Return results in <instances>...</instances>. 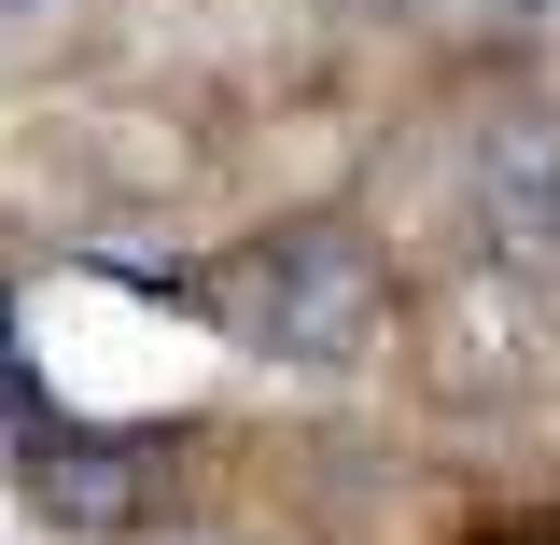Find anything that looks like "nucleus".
Listing matches in <instances>:
<instances>
[{
  "mask_svg": "<svg viewBox=\"0 0 560 545\" xmlns=\"http://www.w3.org/2000/svg\"><path fill=\"white\" fill-rule=\"evenodd\" d=\"M238 336L280 349V364H350V349L378 336V308H393V266L350 238V224H280L267 252H238Z\"/></svg>",
  "mask_w": 560,
  "mask_h": 545,
  "instance_id": "f257e3e1",
  "label": "nucleus"
},
{
  "mask_svg": "<svg viewBox=\"0 0 560 545\" xmlns=\"http://www.w3.org/2000/svg\"><path fill=\"white\" fill-rule=\"evenodd\" d=\"M140 489H154V448H127V434H43L28 448V503L84 545L140 532Z\"/></svg>",
  "mask_w": 560,
  "mask_h": 545,
  "instance_id": "f03ea898",
  "label": "nucleus"
},
{
  "mask_svg": "<svg viewBox=\"0 0 560 545\" xmlns=\"http://www.w3.org/2000/svg\"><path fill=\"white\" fill-rule=\"evenodd\" d=\"M0 392H14V308H0Z\"/></svg>",
  "mask_w": 560,
  "mask_h": 545,
  "instance_id": "7ed1b4c3",
  "label": "nucleus"
}]
</instances>
